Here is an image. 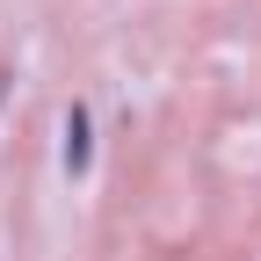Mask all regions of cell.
I'll return each mask as SVG.
<instances>
[{
	"mask_svg": "<svg viewBox=\"0 0 261 261\" xmlns=\"http://www.w3.org/2000/svg\"><path fill=\"white\" fill-rule=\"evenodd\" d=\"M65 167H73V174L87 167V116H80V109L65 116Z\"/></svg>",
	"mask_w": 261,
	"mask_h": 261,
	"instance_id": "6da1fadb",
	"label": "cell"
}]
</instances>
